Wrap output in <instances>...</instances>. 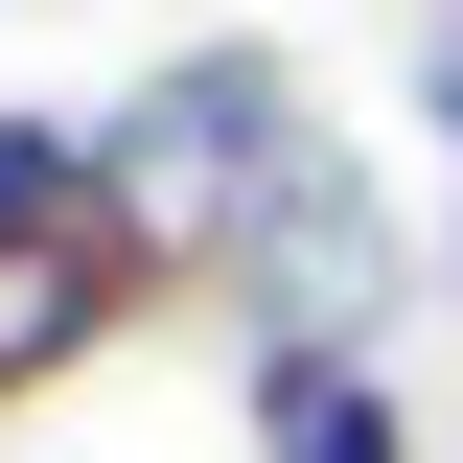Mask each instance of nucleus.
Wrapping results in <instances>:
<instances>
[{
  "mask_svg": "<svg viewBox=\"0 0 463 463\" xmlns=\"http://www.w3.org/2000/svg\"><path fill=\"white\" fill-rule=\"evenodd\" d=\"M417 116H440V163H463V0H440V47H417Z\"/></svg>",
  "mask_w": 463,
  "mask_h": 463,
  "instance_id": "nucleus-6",
  "label": "nucleus"
},
{
  "mask_svg": "<svg viewBox=\"0 0 463 463\" xmlns=\"http://www.w3.org/2000/svg\"><path fill=\"white\" fill-rule=\"evenodd\" d=\"M232 301H255V347H371V325L417 301V232L371 209V163H347V139L232 232Z\"/></svg>",
  "mask_w": 463,
  "mask_h": 463,
  "instance_id": "nucleus-2",
  "label": "nucleus"
},
{
  "mask_svg": "<svg viewBox=\"0 0 463 463\" xmlns=\"http://www.w3.org/2000/svg\"><path fill=\"white\" fill-rule=\"evenodd\" d=\"M93 116H0V232H47V209H93Z\"/></svg>",
  "mask_w": 463,
  "mask_h": 463,
  "instance_id": "nucleus-5",
  "label": "nucleus"
},
{
  "mask_svg": "<svg viewBox=\"0 0 463 463\" xmlns=\"http://www.w3.org/2000/svg\"><path fill=\"white\" fill-rule=\"evenodd\" d=\"M255 463H417L371 347H255Z\"/></svg>",
  "mask_w": 463,
  "mask_h": 463,
  "instance_id": "nucleus-4",
  "label": "nucleus"
},
{
  "mask_svg": "<svg viewBox=\"0 0 463 463\" xmlns=\"http://www.w3.org/2000/svg\"><path fill=\"white\" fill-rule=\"evenodd\" d=\"M163 301H185V255L116 209V185L47 209V232H0V394H70V371H93L116 325H163Z\"/></svg>",
  "mask_w": 463,
  "mask_h": 463,
  "instance_id": "nucleus-3",
  "label": "nucleus"
},
{
  "mask_svg": "<svg viewBox=\"0 0 463 463\" xmlns=\"http://www.w3.org/2000/svg\"><path fill=\"white\" fill-rule=\"evenodd\" d=\"M93 163H116V209L163 232L185 279H232V232L325 163V93H301V47H255V24H232V47H163L139 93L93 116Z\"/></svg>",
  "mask_w": 463,
  "mask_h": 463,
  "instance_id": "nucleus-1",
  "label": "nucleus"
}]
</instances>
